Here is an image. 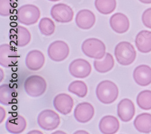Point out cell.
Listing matches in <instances>:
<instances>
[{
    "mask_svg": "<svg viewBox=\"0 0 151 134\" xmlns=\"http://www.w3.org/2000/svg\"><path fill=\"white\" fill-rule=\"evenodd\" d=\"M98 100L104 104L114 102L119 96V88L116 83L108 80L100 82L96 90Z\"/></svg>",
    "mask_w": 151,
    "mask_h": 134,
    "instance_id": "1",
    "label": "cell"
},
{
    "mask_svg": "<svg viewBox=\"0 0 151 134\" xmlns=\"http://www.w3.org/2000/svg\"><path fill=\"white\" fill-rule=\"evenodd\" d=\"M114 55L119 64L128 66L134 62L137 54L132 44L127 41H123L116 46Z\"/></svg>",
    "mask_w": 151,
    "mask_h": 134,
    "instance_id": "2",
    "label": "cell"
},
{
    "mask_svg": "<svg viewBox=\"0 0 151 134\" xmlns=\"http://www.w3.org/2000/svg\"><path fill=\"white\" fill-rule=\"evenodd\" d=\"M83 53L88 57L102 59L106 54V47L104 43L97 38H89L82 44Z\"/></svg>",
    "mask_w": 151,
    "mask_h": 134,
    "instance_id": "3",
    "label": "cell"
},
{
    "mask_svg": "<svg viewBox=\"0 0 151 134\" xmlns=\"http://www.w3.org/2000/svg\"><path fill=\"white\" fill-rule=\"evenodd\" d=\"M24 88L28 95L32 97H39L46 91L47 82L39 75H32L25 80Z\"/></svg>",
    "mask_w": 151,
    "mask_h": 134,
    "instance_id": "4",
    "label": "cell"
},
{
    "mask_svg": "<svg viewBox=\"0 0 151 134\" xmlns=\"http://www.w3.org/2000/svg\"><path fill=\"white\" fill-rule=\"evenodd\" d=\"M17 19L22 24L31 26L36 24L41 16V11L37 6L33 4H25L17 11Z\"/></svg>",
    "mask_w": 151,
    "mask_h": 134,
    "instance_id": "5",
    "label": "cell"
},
{
    "mask_svg": "<svg viewBox=\"0 0 151 134\" xmlns=\"http://www.w3.org/2000/svg\"><path fill=\"white\" fill-rule=\"evenodd\" d=\"M37 123L43 130L52 131L56 129L60 123L58 114L51 109H45L37 116Z\"/></svg>",
    "mask_w": 151,
    "mask_h": 134,
    "instance_id": "6",
    "label": "cell"
},
{
    "mask_svg": "<svg viewBox=\"0 0 151 134\" xmlns=\"http://www.w3.org/2000/svg\"><path fill=\"white\" fill-rule=\"evenodd\" d=\"M48 57L53 61L61 62L65 60L70 54L68 45L63 41H56L48 48Z\"/></svg>",
    "mask_w": 151,
    "mask_h": 134,
    "instance_id": "7",
    "label": "cell"
},
{
    "mask_svg": "<svg viewBox=\"0 0 151 134\" xmlns=\"http://www.w3.org/2000/svg\"><path fill=\"white\" fill-rule=\"evenodd\" d=\"M68 70L70 75L75 78L85 79L90 76L92 68L87 60L77 59L71 62Z\"/></svg>",
    "mask_w": 151,
    "mask_h": 134,
    "instance_id": "8",
    "label": "cell"
},
{
    "mask_svg": "<svg viewBox=\"0 0 151 134\" xmlns=\"http://www.w3.org/2000/svg\"><path fill=\"white\" fill-rule=\"evenodd\" d=\"M50 14L56 21L61 23L70 22L74 17L73 9L64 3L55 4L51 9Z\"/></svg>",
    "mask_w": 151,
    "mask_h": 134,
    "instance_id": "9",
    "label": "cell"
},
{
    "mask_svg": "<svg viewBox=\"0 0 151 134\" xmlns=\"http://www.w3.org/2000/svg\"><path fill=\"white\" fill-rule=\"evenodd\" d=\"M19 56L17 51L9 44L0 46V65L4 68L15 65L18 62Z\"/></svg>",
    "mask_w": 151,
    "mask_h": 134,
    "instance_id": "10",
    "label": "cell"
},
{
    "mask_svg": "<svg viewBox=\"0 0 151 134\" xmlns=\"http://www.w3.org/2000/svg\"><path fill=\"white\" fill-rule=\"evenodd\" d=\"M94 115V108L91 104L82 102L78 104L74 111V117L77 121L86 123L90 121Z\"/></svg>",
    "mask_w": 151,
    "mask_h": 134,
    "instance_id": "11",
    "label": "cell"
},
{
    "mask_svg": "<svg viewBox=\"0 0 151 134\" xmlns=\"http://www.w3.org/2000/svg\"><path fill=\"white\" fill-rule=\"evenodd\" d=\"M53 106L58 112L63 115H67L72 111L74 106V101L70 95L61 93L55 97Z\"/></svg>",
    "mask_w": 151,
    "mask_h": 134,
    "instance_id": "12",
    "label": "cell"
},
{
    "mask_svg": "<svg viewBox=\"0 0 151 134\" xmlns=\"http://www.w3.org/2000/svg\"><path fill=\"white\" fill-rule=\"evenodd\" d=\"M135 109L134 103L128 99L122 100L117 106V115L123 122H128L134 117Z\"/></svg>",
    "mask_w": 151,
    "mask_h": 134,
    "instance_id": "13",
    "label": "cell"
},
{
    "mask_svg": "<svg viewBox=\"0 0 151 134\" xmlns=\"http://www.w3.org/2000/svg\"><path fill=\"white\" fill-rule=\"evenodd\" d=\"M76 24L82 30L92 28L96 22V16L93 12L88 9H83L78 11L76 16Z\"/></svg>",
    "mask_w": 151,
    "mask_h": 134,
    "instance_id": "14",
    "label": "cell"
},
{
    "mask_svg": "<svg viewBox=\"0 0 151 134\" xmlns=\"http://www.w3.org/2000/svg\"><path fill=\"white\" fill-rule=\"evenodd\" d=\"M10 36L18 47H22L28 45L31 41V34L27 29L22 26H17L10 30Z\"/></svg>",
    "mask_w": 151,
    "mask_h": 134,
    "instance_id": "15",
    "label": "cell"
},
{
    "mask_svg": "<svg viewBox=\"0 0 151 134\" xmlns=\"http://www.w3.org/2000/svg\"><path fill=\"white\" fill-rule=\"evenodd\" d=\"M109 24L112 29L119 34L126 33L129 29V19L122 13H116L112 15Z\"/></svg>",
    "mask_w": 151,
    "mask_h": 134,
    "instance_id": "16",
    "label": "cell"
},
{
    "mask_svg": "<svg viewBox=\"0 0 151 134\" xmlns=\"http://www.w3.org/2000/svg\"><path fill=\"white\" fill-rule=\"evenodd\" d=\"M45 62L44 54L40 50H32L26 57V65L32 71H37L42 68Z\"/></svg>",
    "mask_w": 151,
    "mask_h": 134,
    "instance_id": "17",
    "label": "cell"
},
{
    "mask_svg": "<svg viewBox=\"0 0 151 134\" xmlns=\"http://www.w3.org/2000/svg\"><path fill=\"white\" fill-rule=\"evenodd\" d=\"M133 78L140 86H147L151 83V68L146 65L138 66L134 71Z\"/></svg>",
    "mask_w": 151,
    "mask_h": 134,
    "instance_id": "18",
    "label": "cell"
},
{
    "mask_svg": "<svg viewBox=\"0 0 151 134\" xmlns=\"http://www.w3.org/2000/svg\"><path fill=\"white\" fill-rule=\"evenodd\" d=\"M99 130L104 134H114L119 131L120 123L118 119L112 115H106L100 120Z\"/></svg>",
    "mask_w": 151,
    "mask_h": 134,
    "instance_id": "19",
    "label": "cell"
},
{
    "mask_svg": "<svg viewBox=\"0 0 151 134\" xmlns=\"http://www.w3.org/2000/svg\"><path fill=\"white\" fill-rule=\"evenodd\" d=\"M27 127V121L22 115L10 116L6 123L7 130L11 133H21Z\"/></svg>",
    "mask_w": 151,
    "mask_h": 134,
    "instance_id": "20",
    "label": "cell"
},
{
    "mask_svg": "<svg viewBox=\"0 0 151 134\" xmlns=\"http://www.w3.org/2000/svg\"><path fill=\"white\" fill-rule=\"evenodd\" d=\"M138 50L143 53L151 52V32L142 30L137 34L135 40Z\"/></svg>",
    "mask_w": 151,
    "mask_h": 134,
    "instance_id": "21",
    "label": "cell"
},
{
    "mask_svg": "<svg viewBox=\"0 0 151 134\" xmlns=\"http://www.w3.org/2000/svg\"><path fill=\"white\" fill-rule=\"evenodd\" d=\"M17 92L16 90L10 86L9 84H3L0 86V103L1 104L9 106L16 103Z\"/></svg>",
    "mask_w": 151,
    "mask_h": 134,
    "instance_id": "22",
    "label": "cell"
},
{
    "mask_svg": "<svg viewBox=\"0 0 151 134\" xmlns=\"http://www.w3.org/2000/svg\"><path fill=\"white\" fill-rule=\"evenodd\" d=\"M95 70L100 73H106L111 71L114 66V60L113 56L106 53L102 59H96L94 61Z\"/></svg>",
    "mask_w": 151,
    "mask_h": 134,
    "instance_id": "23",
    "label": "cell"
},
{
    "mask_svg": "<svg viewBox=\"0 0 151 134\" xmlns=\"http://www.w3.org/2000/svg\"><path fill=\"white\" fill-rule=\"evenodd\" d=\"M135 129L142 133L151 132V114L143 113L137 115L134 121Z\"/></svg>",
    "mask_w": 151,
    "mask_h": 134,
    "instance_id": "24",
    "label": "cell"
},
{
    "mask_svg": "<svg viewBox=\"0 0 151 134\" xmlns=\"http://www.w3.org/2000/svg\"><path fill=\"white\" fill-rule=\"evenodd\" d=\"M95 7L103 15L112 14L116 8V0H95Z\"/></svg>",
    "mask_w": 151,
    "mask_h": 134,
    "instance_id": "25",
    "label": "cell"
},
{
    "mask_svg": "<svg viewBox=\"0 0 151 134\" xmlns=\"http://www.w3.org/2000/svg\"><path fill=\"white\" fill-rule=\"evenodd\" d=\"M68 91L76 95L80 98H83L88 92V87L85 82L81 80L72 82L68 86Z\"/></svg>",
    "mask_w": 151,
    "mask_h": 134,
    "instance_id": "26",
    "label": "cell"
},
{
    "mask_svg": "<svg viewBox=\"0 0 151 134\" xmlns=\"http://www.w3.org/2000/svg\"><path fill=\"white\" fill-rule=\"evenodd\" d=\"M137 103L144 110L151 109V91L145 90L138 94L137 97Z\"/></svg>",
    "mask_w": 151,
    "mask_h": 134,
    "instance_id": "27",
    "label": "cell"
},
{
    "mask_svg": "<svg viewBox=\"0 0 151 134\" xmlns=\"http://www.w3.org/2000/svg\"><path fill=\"white\" fill-rule=\"evenodd\" d=\"M39 29L41 33L44 36H51L55 31V22L49 18H42L39 23Z\"/></svg>",
    "mask_w": 151,
    "mask_h": 134,
    "instance_id": "28",
    "label": "cell"
},
{
    "mask_svg": "<svg viewBox=\"0 0 151 134\" xmlns=\"http://www.w3.org/2000/svg\"><path fill=\"white\" fill-rule=\"evenodd\" d=\"M14 10L13 0H0V15L8 16Z\"/></svg>",
    "mask_w": 151,
    "mask_h": 134,
    "instance_id": "29",
    "label": "cell"
},
{
    "mask_svg": "<svg viewBox=\"0 0 151 134\" xmlns=\"http://www.w3.org/2000/svg\"><path fill=\"white\" fill-rule=\"evenodd\" d=\"M144 26L151 29V8H149L145 10L142 17Z\"/></svg>",
    "mask_w": 151,
    "mask_h": 134,
    "instance_id": "30",
    "label": "cell"
},
{
    "mask_svg": "<svg viewBox=\"0 0 151 134\" xmlns=\"http://www.w3.org/2000/svg\"><path fill=\"white\" fill-rule=\"evenodd\" d=\"M0 110H1V112H0V117H0V123H1L6 117V113L3 107H0Z\"/></svg>",
    "mask_w": 151,
    "mask_h": 134,
    "instance_id": "31",
    "label": "cell"
},
{
    "mask_svg": "<svg viewBox=\"0 0 151 134\" xmlns=\"http://www.w3.org/2000/svg\"><path fill=\"white\" fill-rule=\"evenodd\" d=\"M138 1L144 4H151V0H138Z\"/></svg>",
    "mask_w": 151,
    "mask_h": 134,
    "instance_id": "32",
    "label": "cell"
},
{
    "mask_svg": "<svg viewBox=\"0 0 151 134\" xmlns=\"http://www.w3.org/2000/svg\"><path fill=\"white\" fill-rule=\"evenodd\" d=\"M29 133H42V132H40L39 130H32L29 132Z\"/></svg>",
    "mask_w": 151,
    "mask_h": 134,
    "instance_id": "33",
    "label": "cell"
},
{
    "mask_svg": "<svg viewBox=\"0 0 151 134\" xmlns=\"http://www.w3.org/2000/svg\"><path fill=\"white\" fill-rule=\"evenodd\" d=\"M74 133H88L85 130H78L77 132H74Z\"/></svg>",
    "mask_w": 151,
    "mask_h": 134,
    "instance_id": "34",
    "label": "cell"
},
{
    "mask_svg": "<svg viewBox=\"0 0 151 134\" xmlns=\"http://www.w3.org/2000/svg\"><path fill=\"white\" fill-rule=\"evenodd\" d=\"M1 82L2 81V79H3V77H4V74H3V71L2 70V69H1Z\"/></svg>",
    "mask_w": 151,
    "mask_h": 134,
    "instance_id": "35",
    "label": "cell"
},
{
    "mask_svg": "<svg viewBox=\"0 0 151 134\" xmlns=\"http://www.w3.org/2000/svg\"><path fill=\"white\" fill-rule=\"evenodd\" d=\"M48 1H52V2H56V1H60V0H48Z\"/></svg>",
    "mask_w": 151,
    "mask_h": 134,
    "instance_id": "36",
    "label": "cell"
},
{
    "mask_svg": "<svg viewBox=\"0 0 151 134\" xmlns=\"http://www.w3.org/2000/svg\"><path fill=\"white\" fill-rule=\"evenodd\" d=\"M65 133L64 132H54L53 133Z\"/></svg>",
    "mask_w": 151,
    "mask_h": 134,
    "instance_id": "37",
    "label": "cell"
}]
</instances>
